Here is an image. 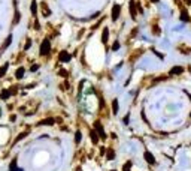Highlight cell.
I'll return each mask as SVG.
<instances>
[{"label":"cell","instance_id":"obj_32","mask_svg":"<svg viewBox=\"0 0 191 171\" xmlns=\"http://www.w3.org/2000/svg\"><path fill=\"white\" fill-rule=\"evenodd\" d=\"M34 29H36V30H39V29H40V26H39V21H37V20L34 21Z\"/></svg>","mask_w":191,"mask_h":171},{"label":"cell","instance_id":"obj_23","mask_svg":"<svg viewBox=\"0 0 191 171\" xmlns=\"http://www.w3.org/2000/svg\"><path fill=\"white\" fill-rule=\"evenodd\" d=\"M81 140H82V132H81V131H78V132L75 134V144H76V146L81 143Z\"/></svg>","mask_w":191,"mask_h":171},{"label":"cell","instance_id":"obj_4","mask_svg":"<svg viewBox=\"0 0 191 171\" xmlns=\"http://www.w3.org/2000/svg\"><path fill=\"white\" fill-rule=\"evenodd\" d=\"M128 9H130V15H131V18L136 20V17H137V11H136V2H134V0H130Z\"/></svg>","mask_w":191,"mask_h":171},{"label":"cell","instance_id":"obj_36","mask_svg":"<svg viewBox=\"0 0 191 171\" xmlns=\"http://www.w3.org/2000/svg\"><path fill=\"white\" fill-rule=\"evenodd\" d=\"M124 123H128V114L126 116V117H124Z\"/></svg>","mask_w":191,"mask_h":171},{"label":"cell","instance_id":"obj_37","mask_svg":"<svg viewBox=\"0 0 191 171\" xmlns=\"http://www.w3.org/2000/svg\"><path fill=\"white\" fill-rule=\"evenodd\" d=\"M175 3H176V5H179V6H181V0H175Z\"/></svg>","mask_w":191,"mask_h":171},{"label":"cell","instance_id":"obj_8","mask_svg":"<svg viewBox=\"0 0 191 171\" xmlns=\"http://www.w3.org/2000/svg\"><path fill=\"white\" fill-rule=\"evenodd\" d=\"M11 44H12V35H9V36L5 39V42H3V45H2V48H0V54L5 51V50H6V48L11 45Z\"/></svg>","mask_w":191,"mask_h":171},{"label":"cell","instance_id":"obj_39","mask_svg":"<svg viewBox=\"0 0 191 171\" xmlns=\"http://www.w3.org/2000/svg\"><path fill=\"white\" fill-rule=\"evenodd\" d=\"M112 171H116V170H112Z\"/></svg>","mask_w":191,"mask_h":171},{"label":"cell","instance_id":"obj_16","mask_svg":"<svg viewBox=\"0 0 191 171\" xmlns=\"http://www.w3.org/2000/svg\"><path fill=\"white\" fill-rule=\"evenodd\" d=\"M90 138H91L93 144H97V143H99V135H97L96 131H90Z\"/></svg>","mask_w":191,"mask_h":171},{"label":"cell","instance_id":"obj_5","mask_svg":"<svg viewBox=\"0 0 191 171\" xmlns=\"http://www.w3.org/2000/svg\"><path fill=\"white\" fill-rule=\"evenodd\" d=\"M58 60H60V62H63V63H67V62H70V54L66 51V50L60 51V54H58Z\"/></svg>","mask_w":191,"mask_h":171},{"label":"cell","instance_id":"obj_31","mask_svg":"<svg viewBox=\"0 0 191 171\" xmlns=\"http://www.w3.org/2000/svg\"><path fill=\"white\" fill-rule=\"evenodd\" d=\"M37 69H39V65H33L32 68H30V71H32V72H34V71H37Z\"/></svg>","mask_w":191,"mask_h":171},{"label":"cell","instance_id":"obj_28","mask_svg":"<svg viewBox=\"0 0 191 171\" xmlns=\"http://www.w3.org/2000/svg\"><path fill=\"white\" fill-rule=\"evenodd\" d=\"M164 80H167V77H158V78H155V80L152 81V84H151V86H155L157 83H160V81H164Z\"/></svg>","mask_w":191,"mask_h":171},{"label":"cell","instance_id":"obj_12","mask_svg":"<svg viewBox=\"0 0 191 171\" xmlns=\"http://www.w3.org/2000/svg\"><path fill=\"white\" fill-rule=\"evenodd\" d=\"M27 135H29V132H27V131H24V132H21V134H19V135H18V137H16L15 140H14V143H12V146H15L16 143H19V141H21L22 138H26V137H27Z\"/></svg>","mask_w":191,"mask_h":171},{"label":"cell","instance_id":"obj_6","mask_svg":"<svg viewBox=\"0 0 191 171\" xmlns=\"http://www.w3.org/2000/svg\"><path fill=\"white\" fill-rule=\"evenodd\" d=\"M143 158H145V161L149 165H155V158H154V155L151 153V152H145L143 153Z\"/></svg>","mask_w":191,"mask_h":171},{"label":"cell","instance_id":"obj_10","mask_svg":"<svg viewBox=\"0 0 191 171\" xmlns=\"http://www.w3.org/2000/svg\"><path fill=\"white\" fill-rule=\"evenodd\" d=\"M54 123H55V120L52 117H48V119H43L42 122H39V126H46V125L48 126H52Z\"/></svg>","mask_w":191,"mask_h":171},{"label":"cell","instance_id":"obj_15","mask_svg":"<svg viewBox=\"0 0 191 171\" xmlns=\"http://www.w3.org/2000/svg\"><path fill=\"white\" fill-rule=\"evenodd\" d=\"M19 20H21V14H19V11H15V15H14V20H12V27L19 23Z\"/></svg>","mask_w":191,"mask_h":171},{"label":"cell","instance_id":"obj_34","mask_svg":"<svg viewBox=\"0 0 191 171\" xmlns=\"http://www.w3.org/2000/svg\"><path fill=\"white\" fill-rule=\"evenodd\" d=\"M184 3H185L187 6H190V5H191V0H184Z\"/></svg>","mask_w":191,"mask_h":171},{"label":"cell","instance_id":"obj_9","mask_svg":"<svg viewBox=\"0 0 191 171\" xmlns=\"http://www.w3.org/2000/svg\"><path fill=\"white\" fill-rule=\"evenodd\" d=\"M181 20H182V21H187V23L191 21L190 14H188V11H187L185 8H182V9H181Z\"/></svg>","mask_w":191,"mask_h":171},{"label":"cell","instance_id":"obj_26","mask_svg":"<svg viewBox=\"0 0 191 171\" xmlns=\"http://www.w3.org/2000/svg\"><path fill=\"white\" fill-rule=\"evenodd\" d=\"M130 168H131V161H127L123 167V171H130Z\"/></svg>","mask_w":191,"mask_h":171},{"label":"cell","instance_id":"obj_13","mask_svg":"<svg viewBox=\"0 0 191 171\" xmlns=\"http://www.w3.org/2000/svg\"><path fill=\"white\" fill-rule=\"evenodd\" d=\"M12 96V93H11V90H2V93H0V98L3 99V101H6V99H9Z\"/></svg>","mask_w":191,"mask_h":171},{"label":"cell","instance_id":"obj_33","mask_svg":"<svg viewBox=\"0 0 191 171\" xmlns=\"http://www.w3.org/2000/svg\"><path fill=\"white\" fill-rule=\"evenodd\" d=\"M137 33V29H134V30H133V32H131V33H130V38H133V36H134V35Z\"/></svg>","mask_w":191,"mask_h":171},{"label":"cell","instance_id":"obj_30","mask_svg":"<svg viewBox=\"0 0 191 171\" xmlns=\"http://www.w3.org/2000/svg\"><path fill=\"white\" fill-rule=\"evenodd\" d=\"M58 75H61V77H64V78H67V75H69V74H67V71H66V69H60V71H58Z\"/></svg>","mask_w":191,"mask_h":171},{"label":"cell","instance_id":"obj_38","mask_svg":"<svg viewBox=\"0 0 191 171\" xmlns=\"http://www.w3.org/2000/svg\"><path fill=\"white\" fill-rule=\"evenodd\" d=\"M151 2H152V3H155V2H158V0H151Z\"/></svg>","mask_w":191,"mask_h":171},{"label":"cell","instance_id":"obj_2","mask_svg":"<svg viewBox=\"0 0 191 171\" xmlns=\"http://www.w3.org/2000/svg\"><path fill=\"white\" fill-rule=\"evenodd\" d=\"M94 131H97V134H99V138H102V140H105V138H106L105 129H103V126H102V123H100L99 120H96V122H94Z\"/></svg>","mask_w":191,"mask_h":171},{"label":"cell","instance_id":"obj_35","mask_svg":"<svg viewBox=\"0 0 191 171\" xmlns=\"http://www.w3.org/2000/svg\"><path fill=\"white\" fill-rule=\"evenodd\" d=\"M16 120V116H11V122H15Z\"/></svg>","mask_w":191,"mask_h":171},{"label":"cell","instance_id":"obj_11","mask_svg":"<svg viewBox=\"0 0 191 171\" xmlns=\"http://www.w3.org/2000/svg\"><path fill=\"white\" fill-rule=\"evenodd\" d=\"M24 74H26V69L22 68H18L16 69V72H15V78L16 80H21V78H24Z\"/></svg>","mask_w":191,"mask_h":171},{"label":"cell","instance_id":"obj_24","mask_svg":"<svg viewBox=\"0 0 191 171\" xmlns=\"http://www.w3.org/2000/svg\"><path fill=\"white\" fill-rule=\"evenodd\" d=\"M11 171H22V168H16V159H12L11 162Z\"/></svg>","mask_w":191,"mask_h":171},{"label":"cell","instance_id":"obj_22","mask_svg":"<svg viewBox=\"0 0 191 171\" xmlns=\"http://www.w3.org/2000/svg\"><path fill=\"white\" fill-rule=\"evenodd\" d=\"M112 113H113V114L118 113V99H113V101H112Z\"/></svg>","mask_w":191,"mask_h":171},{"label":"cell","instance_id":"obj_7","mask_svg":"<svg viewBox=\"0 0 191 171\" xmlns=\"http://www.w3.org/2000/svg\"><path fill=\"white\" fill-rule=\"evenodd\" d=\"M184 72H185V69L182 68V66H173V68L169 71L170 75H181V74H184Z\"/></svg>","mask_w":191,"mask_h":171},{"label":"cell","instance_id":"obj_3","mask_svg":"<svg viewBox=\"0 0 191 171\" xmlns=\"http://www.w3.org/2000/svg\"><path fill=\"white\" fill-rule=\"evenodd\" d=\"M121 14V5H113L112 8V21H116Z\"/></svg>","mask_w":191,"mask_h":171},{"label":"cell","instance_id":"obj_17","mask_svg":"<svg viewBox=\"0 0 191 171\" xmlns=\"http://www.w3.org/2000/svg\"><path fill=\"white\" fill-rule=\"evenodd\" d=\"M108 38H109V30H108V27H106V29H103V33H102V42L106 44V42H108Z\"/></svg>","mask_w":191,"mask_h":171},{"label":"cell","instance_id":"obj_14","mask_svg":"<svg viewBox=\"0 0 191 171\" xmlns=\"http://www.w3.org/2000/svg\"><path fill=\"white\" fill-rule=\"evenodd\" d=\"M40 6H42V12H43V15H45V17H49V15H51V9L46 6V3H45V2H42V5H40Z\"/></svg>","mask_w":191,"mask_h":171},{"label":"cell","instance_id":"obj_20","mask_svg":"<svg viewBox=\"0 0 191 171\" xmlns=\"http://www.w3.org/2000/svg\"><path fill=\"white\" fill-rule=\"evenodd\" d=\"M8 68H9V63H5V65L0 68V78H2V77H5V74L8 72Z\"/></svg>","mask_w":191,"mask_h":171},{"label":"cell","instance_id":"obj_29","mask_svg":"<svg viewBox=\"0 0 191 171\" xmlns=\"http://www.w3.org/2000/svg\"><path fill=\"white\" fill-rule=\"evenodd\" d=\"M152 33H154V35H160V33H161V30L158 29V26H155V24L152 26Z\"/></svg>","mask_w":191,"mask_h":171},{"label":"cell","instance_id":"obj_18","mask_svg":"<svg viewBox=\"0 0 191 171\" xmlns=\"http://www.w3.org/2000/svg\"><path fill=\"white\" fill-rule=\"evenodd\" d=\"M142 53H143V50H139V51H134V53H133V56H130V63H134V60H136V59H137V57H139Z\"/></svg>","mask_w":191,"mask_h":171},{"label":"cell","instance_id":"obj_21","mask_svg":"<svg viewBox=\"0 0 191 171\" xmlns=\"http://www.w3.org/2000/svg\"><path fill=\"white\" fill-rule=\"evenodd\" d=\"M30 11H32V14L36 17V12H37V5H36V0H33L32 5H30Z\"/></svg>","mask_w":191,"mask_h":171},{"label":"cell","instance_id":"obj_1","mask_svg":"<svg viewBox=\"0 0 191 171\" xmlns=\"http://www.w3.org/2000/svg\"><path fill=\"white\" fill-rule=\"evenodd\" d=\"M51 50V44H49V39H43L42 44H40V56H46Z\"/></svg>","mask_w":191,"mask_h":171},{"label":"cell","instance_id":"obj_25","mask_svg":"<svg viewBox=\"0 0 191 171\" xmlns=\"http://www.w3.org/2000/svg\"><path fill=\"white\" fill-rule=\"evenodd\" d=\"M120 47H121L120 41H115V42H113V45H112V51H118V50H120Z\"/></svg>","mask_w":191,"mask_h":171},{"label":"cell","instance_id":"obj_27","mask_svg":"<svg viewBox=\"0 0 191 171\" xmlns=\"http://www.w3.org/2000/svg\"><path fill=\"white\" fill-rule=\"evenodd\" d=\"M30 47H32V39H30V38H27V41H26V45H24V51H27Z\"/></svg>","mask_w":191,"mask_h":171},{"label":"cell","instance_id":"obj_19","mask_svg":"<svg viewBox=\"0 0 191 171\" xmlns=\"http://www.w3.org/2000/svg\"><path fill=\"white\" fill-rule=\"evenodd\" d=\"M106 158H108L109 161L115 159V150H113V149H108V150H106Z\"/></svg>","mask_w":191,"mask_h":171}]
</instances>
